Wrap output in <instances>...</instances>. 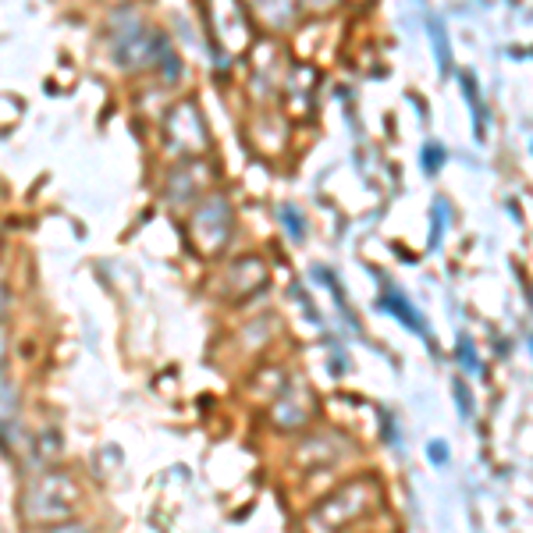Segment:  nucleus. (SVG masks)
Returning <instances> with one entry per match:
<instances>
[{
    "mask_svg": "<svg viewBox=\"0 0 533 533\" xmlns=\"http://www.w3.org/2000/svg\"><path fill=\"white\" fill-rule=\"evenodd\" d=\"M192 239H196V246L203 249V253H221L224 242H228L231 235V207L224 196H214L207 199L203 207L196 210V217H192Z\"/></svg>",
    "mask_w": 533,
    "mask_h": 533,
    "instance_id": "3",
    "label": "nucleus"
},
{
    "mask_svg": "<svg viewBox=\"0 0 533 533\" xmlns=\"http://www.w3.org/2000/svg\"><path fill=\"white\" fill-rule=\"evenodd\" d=\"M281 221H285V228L292 231V239L295 242H303V235H306V224H303V214L295 207H285L281 210Z\"/></svg>",
    "mask_w": 533,
    "mask_h": 533,
    "instance_id": "12",
    "label": "nucleus"
},
{
    "mask_svg": "<svg viewBox=\"0 0 533 533\" xmlns=\"http://www.w3.org/2000/svg\"><path fill=\"white\" fill-rule=\"evenodd\" d=\"M466 96H470V107L473 114H477V139H484V107H480V93H477V82H473V75H466Z\"/></svg>",
    "mask_w": 533,
    "mask_h": 533,
    "instance_id": "11",
    "label": "nucleus"
},
{
    "mask_svg": "<svg viewBox=\"0 0 533 533\" xmlns=\"http://www.w3.org/2000/svg\"><path fill=\"white\" fill-rule=\"evenodd\" d=\"M455 402H459L462 420H473V395H470V388H466V381H455Z\"/></svg>",
    "mask_w": 533,
    "mask_h": 533,
    "instance_id": "13",
    "label": "nucleus"
},
{
    "mask_svg": "<svg viewBox=\"0 0 533 533\" xmlns=\"http://www.w3.org/2000/svg\"><path fill=\"white\" fill-rule=\"evenodd\" d=\"M231 281H235V292L249 295L253 288H260L263 281H267V267H263V260H256V256H249V260H242L239 267H235V274H231Z\"/></svg>",
    "mask_w": 533,
    "mask_h": 533,
    "instance_id": "7",
    "label": "nucleus"
},
{
    "mask_svg": "<svg viewBox=\"0 0 533 533\" xmlns=\"http://www.w3.org/2000/svg\"><path fill=\"white\" fill-rule=\"evenodd\" d=\"M441 164H445V150H441L438 143H427V150H423V171H427V175H434Z\"/></svg>",
    "mask_w": 533,
    "mask_h": 533,
    "instance_id": "14",
    "label": "nucleus"
},
{
    "mask_svg": "<svg viewBox=\"0 0 533 533\" xmlns=\"http://www.w3.org/2000/svg\"><path fill=\"white\" fill-rule=\"evenodd\" d=\"M253 4L263 15V22L274 29H288L295 22V0H253Z\"/></svg>",
    "mask_w": 533,
    "mask_h": 533,
    "instance_id": "8",
    "label": "nucleus"
},
{
    "mask_svg": "<svg viewBox=\"0 0 533 533\" xmlns=\"http://www.w3.org/2000/svg\"><path fill=\"white\" fill-rule=\"evenodd\" d=\"M459 363L466 366L470 374H477V370H480V359H477V352H473L470 338H459Z\"/></svg>",
    "mask_w": 533,
    "mask_h": 533,
    "instance_id": "15",
    "label": "nucleus"
},
{
    "mask_svg": "<svg viewBox=\"0 0 533 533\" xmlns=\"http://www.w3.org/2000/svg\"><path fill=\"white\" fill-rule=\"evenodd\" d=\"M207 18L214 29L217 43L224 50H246L249 47V18L239 0H207Z\"/></svg>",
    "mask_w": 533,
    "mask_h": 533,
    "instance_id": "5",
    "label": "nucleus"
},
{
    "mask_svg": "<svg viewBox=\"0 0 533 533\" xmlns=\"http://www.w3.org/2000/svg\"><path fill=\"white\" fill-rule=\"evenodd\" d=\"M370 491H374V484H366V480L342 487V491L331 494V498H327V502L313 512V526H317V530H324V533L342 530L349 519H356L359 512L370 505Z\"/></svg>",
    "mask_w": 533,
    "mask_h": 533,
    "instance_id": "2",
    "label": "nucleus"
},
{
    "mask_svg": "<svg viewBox=\"0 0 533 533\" xmlns=\"http://www.w3.org/2000/svg\"><path fill=\"white\" fill-rule=\"evenodd\" d=\"M430 43H434V50H438L441 72H448V68H452V50H448L445 22H441V18H430Z\"/></svg>",
    "mask_w": 533,
    "mask_h": 533,
    "instance_id": "10",
    "label": "nucleus"
},
{
    "mask_svg": "<svg viewBox=\"0 0 533 533\" xmlns=\"http://www.w3.org/2000/svg\"><path fill=\"white\" fill-rule=\"evenodd\" d=\"M441 231H445V203H438V228H434V239H430V246L434 249L441 246Z\"/></svg>",
    "mask_w": 533,
    "mask_h": 533,
    "instance_id": "17",
    "label": "nucleus"
},
{
    "mask_svg": "<svg viewBox=\"0 0 533 533\" xmlns=\"http://www.w3.org/2000/svg\"><path fill=\"white\" fill-rule=\"evenodd\" d=\"M384 310H391L398 320H406V324L413 327L416 335H423V320H420V313H416L413 306H409L406 299H402V295H395V292H391L388 299H384Z\"/></svg>",
    "mask_w": 533,
    "mask_h": 533,
    "instance_id": "9",
    "label": "nucleus"
},
{
    "mask_svg": "<svg viewBox=\"0 0 533 533\" xmlns=\"http://www.w3.org/2000/svg\"><path fill=\"white\" fill-rule=\"evenodd\" d=\"M164 132H168V143L171 150H178L182 157H196V153L207 150V125H203V114H199L196 104H178L175 111L168 114V125H164Z\"/></svg>",
    "mask_w": 533,
    "mask_h": 533,
    "instance_id": "4",
    "label": "nucleus"
},
{
    "mask_svg": "<svg viewBox=\"0 0 533 533\" xmlns=\"http://www.w3.org/2000/svg\"><path fill=\"white\" fill-rule=\"evenodd\" d=\"M427 455H430L434 462H438V466H445V462H448V445H445V441H430Z\"/></svg>",
    "mask_w": 533,
    "mask_h": 533,
    "instance_id": "16",
    "label": "nucleus"
},
{
    "mask_svg": "<svg viewBox=\"0 0 533 533\" xmlns=\"http://www.w3.org/2000/svg\"><path fill=\"white\" fill-rule=\"evenodd\" d=\"M75 505H79V491L64 473H47L25 494V516L40 523H61L72 516Z\"/></svg>",
    "mask_w": 533,
    "mask_h": 533,
    "instance_id": "1",
    "label": "nucleus"
},
{
    "mask_svg": "<svg viewBox=\"0 0 533 533\" xmlns=\"http://www.w3.org/2000/svg\"><path fill=\"white\" fill-rule=\"evenodd\" d=\"M4 306H8V288L0 285V313H4Z\"/></svg>",
    "mask_w": 533,
    "mask_h": 533,
    "instance_id": "19",
    "label": "nucleus"
},
{
    "mask_svg": "<svg viewBox=\"0 0 533 533\" xmlns=\"http://www.w3.org/2000/svg\"><path fill=\"white\" fill-rule=\"evenodd\" d=\"M164 50H168V43L160 40L157 32H146L139 22H128V32H121L114 57H118L125 68H139V64L153 61V57L164 54Z\"/></svg>",
    "mask_w": 533,
    "mask_h": 533,
    "instance_id": "6",
    "label": "nucleus"
},
{
    "mask_svg": "<svg viewBox=\"0 0 533 533\" xmlns=\"http://www.w3.org/2000/svg\"><path fill=\"white\" fill-rule=\"evenodd\" d=\"M50 533H89V530H86V526H79V523H57Z\"/></svg>",
    "mask_w": 533,
    "mask_h": 533,
    "instance_id": "18",
    "label": "nucleus"
}]
</instances>
